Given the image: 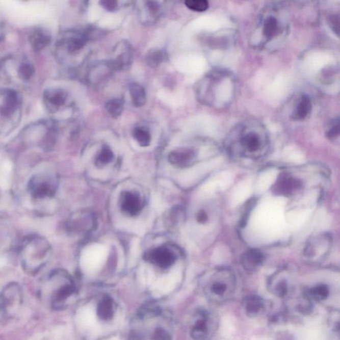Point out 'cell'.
<instances>
[{
  "label": "cell",
  "mask_w": 340,
  "mask_h": 340,
  "mask_svg": "<svg viewBox=\"0 0 340 340\" xmlns=\"http://www.w3.org/2000/svg\"><path fill=\"white\" fill-rule=\"evenodd\" d=\"M21 247V261L28 273H36L45 266L50 253V246L45 239L40 236L30 237Z\"/></svg>",
  "instance_id": "1"
},
{
  "label": "cell",
  "mask_w": 340,
  "mask_h": 340,
  "mask_svg": "<svg viewBox=\"0 0 340 340\" xmlns=\"http://www.w3.org/2000/svg\"><path fill=\"white\" fill-rule=\"evenodd\" d=\"M21 116V100L16 92L0 89V136L7 135L18 125Z\"/></svg>",
  "instance_id": "2"
},
{
  "label": "cell",
  "mask_w": 340,
  "mask_h": 340,
  "mask_svg": "<svg viewBox=\"0 0 340 340\" xmlns=\"http://www.w3.org/2000/svg\"><path fill=\"white\" fill-rule=\"evenodd\" d=\"M28 189L35 199H45L54 196L55 187L49 175L38 174L31 178Z\"/></svg>",
  "instance_id": "3"
},
{
  "label": "cell",
  "mask_w": 340,
  "mask_h": 340,
  "mask_svg": "<svg viewBox=\"0 0 340 340\" xmlns=\"http://www.w3.org/2000/svg\"><path fill=\"white\" fill-rule=\"evenodd\" d=\"M2 304L3 309L8 313L14 312L21 303L22 293L20 286L15 283L8 285L2 292Z\"/></svg>",
  "instance_id": "4"
},
{
  "label": "cell",
  "mask_w": 340,
  "mask_h": 340,
  "mask_svg": "<svg viewBox=\"0 0 340 340\" xmlns=\"http://www.w3.org/2000/svg\"><path fill=\"white\" fill-rule=\"evenodd\" d=\"M147 261L162 269L172 266L175 262L172 252L165 247H158L148 252L145 256Z\"/></svg>",
  "instance_id": "5"
},
{
  "label": "cell",
  "mask_w": 340,
  "mask_h": 340,
  "mask_svg": "<svg viewBox=\"0 0 340 340\" xmlns=\"http://www.w3.org/2000/svg\"><path fill=\"white\" fill-rule=\"evenodd\" d=\"M67 99V94L62 89H49L45 91L43 100L45 107L50 113H55L65 105Z\"/></svg>",
  "instance_id": "6"
},
{
  "label": "cell",
  "mask_w": 340,
  "mask_h": 340,
  "mask_svg": "<svg viewBox=\"0 0 340 340\" xmlns=\"http://www.w3.org/2000/svg\"><path fill=\"white\" fill-rule=\"evenodd\" d=\"M210 313L202 311L192 329V335L196 340H207L210 337V326L212 324Z\"/></svg>",
  "instance_id": "7"
},
{
  "label": "cell",
  "mask_w": 340,
  "mask_h": 340,
  "mask_svg": "<svg viewBox=\"0 0 340 340\" xmlns=\"http://www.w3.org/2000/svg\"><path fill=\"white\" fill-rule=\"evenodd\" d=\"M120 201L122 210L129 216H137L142 210L141 198L136 193H122Z\"/></svg>",
  "instance_id": "8"
},
{
  "label": "cell",
  "mask_w": 340,
  "mask_h": 340,
  "mask_svg": "<svg viewBox=\"0 0 340 340\" xmlns=\"http://www.w3.org/2000/svg\"><path fill=\"white\" fill-rule=\"evenodd\" d=\"M14 67H11L14 70L15 77L20 80L22 83H28L32 80L35 74V68L32 63L27 59H12Z\"/></svg>",
  "instance_id": "9"
},
{
  "label": "cell",
  "mask_w": 340,
  "mask_h": 340,
  "mask_svg": "<svg viewBox=\"0 0 340 340\" xmlns=\"http://www.w3.org/2000/svg\"><path fill=\"white\" fill-rule=\"evenodd\" d=\"M300 186V183L298 179L288 175H282L281 178L276 182L274 190L276 194L288 196L293 194L294 191L299 188Z\"/></svg>",
  "instance_id": "10"
},
{
  "label": "cell",
  "mask_w": 340,
  "mask_h": 340,
  "mask_svg": "<svg viewBox=\"0 0 340 340\" xmlns=\"http://www.w3.org/2000/svg\"><path fill=\"white\" fill-rule=\"evenodd\" d=\"M29 41L35 51H42L51 43V37L41 29H36L30 33Z\"/></svg>",
  "instance_id": "11"
},
{
  "label": "cell",
  "mask_w": 340,
  "mask_h": 340,
  "mask_svg": "<svg viewBox=\"0 0 340 340\" xmlns=\"http://www.w3.org/2000/svg\"><path fill=\"white\" fill-rule=\"evenodd\" d=\"M195 158V152L188 148L177 149L172 151L169 155L170 163L178 166H185Z\"/></svg>",
  "instance_id": "12"
},
{
  "label": "cell",
  "mask_w": 340,
  "mask_h": 340,
  "mask_svg": "<svg viewBox=\"0 0 340 340\" xmlns=\"http://www.w3.org/2000/svg\"><path fill=\"white\" fill-rule=\"evenodd\" d=\"M243 306L250 317H254L264 311L265 302L262 298L258 296L251 295L245 298Z\"/></svg>",
  "instance_id": "13"
},
{
  "label": "cell",
  "mask_w": 340,
  "mask_h": 340,
  "mask_svg": "<svg viewBox=\"0 0 340 340\" xmlns=\"http://www.w3.org/2000/svg\"><path fill=\"white\" fill-rule=\"evenodd\" d=\"M74 292V287L71 283L61 285V286L58 287V289H55L52 292L51 298H50L51 304L54 307L58 308L68 298L71 297Z\"/></svg>",
  "instance_id": "14"
},
{
  "label": "cell",
  "mask_w": 340,
  "mask_h": 340,
  "mask_svg": "<svg viewBox=\"0 0 340 340\" xmlns=\"http://www.w3.org/2000/svg\"><path fill=\"white\" fill-rule=\"evenodd\" d=\"M87 42V37L81 34H72L61 41L59 45H64L68 52L74 53L82 49Z\"/></svg>",
  "instance_id": "15"
},
{
  "label": "cell",
  "mask_w": 340,
  "mask_h": 340,
  "mask_svg": "<svg viewBox=\"0 0 340 340\" xmlns=\"http://www.w3.org/2000/svg\"><path fill=\"white\" fill-rule=\"evenodd\" d=\"M265 256L258 250H250L245 254L243 258V263L247 269L254 270L258 268L263 264Z\"/></svg>",
  "instance_id": "16"
},
{
  "label": "cell",
  "mask_w": 340,
  "mask_h": 340,
  "mask_svg": "<svg viewBox=\"0 0 340 340\" xmlns=\"http://www.w3.org/2000/svg\"><path fill=\"white\" fill-rule=\"evenodd\" d=\"M311 110V102L310 98L306 95H302L299 98L293 113V119L300 120L304 119Z\"/></svg>",
  "instance_id": "17"
},
{
  "label": "cell",
  "mask_w": 340,
  "mask_h": 340,
  "mask_svg": "<svg viewBox=\"0 0 340 340\" xmlns=\"http://www.w3.org/2000/svg\"><path fill=\"white\" fill-rule=\"evenodd\" d=\"M132 100L137 107H143L146 102V93L144 88L139 83H133L129 87Z\"/></svg>",
  "instance_id": "18"
},
{
  "label": "cell",
  "mask_w": 340,
  "mask_h": 340,
  "mask_svg": "<svg viewBox=\"0 0 340 340\" xmlns=\"http://www.w3.org/2000/svg\"><path fill=\"white\" fill-rule=\"evenodd\" d=\"M97 315L100 319L109 320L114 316L113 301L109 297L103 298L97 306Z\"/></svg>",
  "instance_id": "19"
},
{
  "label": "cell",
  "mask_w": 340,
  "mask_h": 340,
  "mask_svg": "<svg viewBox=\"0 0 340 340\" xmlns=\"http://www.w3.org/2000/svg\"><path fill=\"white\" fill-rule=\"evenodd\" d=\"M210 292L217 300L226 299L229 296V286L223 280H216L211 284Z\"/></svg>",
  "instance_id": "20"
},
{
  "label": "cell",
  "mask_w": 340,
  "mask_h": 340,
  "mask_svg": "<svg viewBox=\"0 0 340 340\" xmlns=\"http://www.w3.org/2000/svg\"><path fill=\"white\" fill-rule=\"evenodd\" d=\"M278 22L277 19L273 16H269L265 19L263 23V32L267 38L271 39L276 36L278 32Z\"/></svg>",
  "instance_id": "21"
},
{
  "label": "cell",
  "mask_w": 340,
  "mask_h": 340,
  "mask_svg": "<svg viewBox=\"0 0 340 340\" xmlns=\"http://www.w3.org/2000/svg\"><path fill=\"white\" fill-rule=\"evenodd\" d=\"M242 143L249 152H256L260 146L259 136L254 133H248L243 138Z\"/></svg>",
  "instance_id": "22"
},
{
  "label": "cell",
  "mask_w": 340,
  "mask_h": 340,
  "mask_svg": "<svg viewBox=\"0 0 340 340\" xmlns=\"http://www.w3.org/2000/svg\"><path fill=\"white\" fill-rule=\"evenodd\" d=\"M124 103L120 98H114L105 104L107 113L113 118L119 117L123 111Z\"/></svg>",
  "instance_id": "23"
},
{
  "label": "cell",
  "mask_w": 340,
  "mask_h": 340,
  "mask_svg": "<svg viewBox=\"0 0 340 340\" xmlns=\"http://www.w3.org/2000/svg\"><path fill=\"white\" fill-rule=\"evenodd\" d=\"M330 291L326 285H317L309 290L308 297L316 301H322L328 297Z\"/></svg>",
  "instance_id": "24"
},
{
  "label": "cell",
  "mask_w": 340,
  "mask_h": 340,
  "mask_svg": "<svg viewBox=\"0 0 340 340\" xmlns=\"http://www.w3.org/2000/svg\"><path fill=\"white\" fill-rule=\"evenodd\" d=\"M164 59V52L159 49L151 50L147 54L146 56L147 65L152 68L159 67L163 62Z\"/></svg>",
  "instance_id": "25"
},
{
  "label": "cell",
  "mask_w": 340,
  "mask_h": 340,
  "mask_svg": "<svg viewBox=\"0 0 340 340\" xmlns=\"http://www.w3.org/2000/svg\"><path fill=\"white\" fill-rule=\"evenodd\" d=\"M134 137L140 146L147 147L150 144L151 135L149 131L143 127H138L134 131Z\"/></svg>",
  "instance_id": "26"
},
{
  "label": "cell",
  "mask_w": 340,
  "mask_h": 340,
  "mask_svg": "<svg viewBox=\"0 0 340 340\" xmlns=\"http://www.w3.org/2000/svg\"><path fill=\"white\" fill-rule=\"evenodd\" d=\"M113 152L107 145L103 146L101 151L96 158V164L98 167H102L107 165L113 159Z\"/></svg>",
  "instance_id": "27"
},
{
  "label": "cell",
  "mask_w": 340,
  "mask_h": 340,
  "mask_svg": "<svg viewBox=\"0 0 340 340\" xmlns=\"http://www.w3.org/2000/svg\"><path fill=\"white\" fill-rule=\"evenodd\" d=\"M185 4L190 10L194 12H203L209 8V2L205 0H188Z\"/></svg>",
  "instance_id": "28"
},
{
  "label": "cell",
  "mask_w": 340,
  "mask_h": 340,
  "mask_svg": "<svg viewBox=\"0 0 340 340\" xmlns=\"http://www.w3.org/2000/svg\"><path fill=\"white\" fill-rule=\"evenodd\" d=\"M339 135V119L335 120L331 124L330 128L327 132L326 135L330 139H333L338 137Z\"/></svg>",
  "instance_id": "29"
},
{
  "label": "cell",
  "mask_w": 340,
  "mask_h": 340,
  "mask_svg": "<svg viewBox=\"0 0 340 340\" xmlns=\"http://www.w3.org/2000/svg\"><path fill=\"white\" fill-rule=\"evenodd\" d=\"M289 291L288 284L285 281L280 282L276 285L274 292L279 297H284Z\"/></svg>",
  "instance_id": "30"
},
{
  "label": "cell",
  "mask_w": 340,
  "mask_h": 340,
  "mask_svg": "<svg viewBox=\"0 0 340 340\" xmlns=\"http://www.w3.org/2000/svg\"><path fill=\"white\" fill-rule=\"evenodd\" d=\"M160 313V309L157 307L146 306V308H142L140 310V315L142 317H152L153 316H156Z\"/></svg>",
  "instance_id": "31"
},
{
  "label": "cell",
  "mask_w": 340,
  "mask_h": 340,
  "mask_svg": "<svg viewBox=\"0 0 340 340\" xmlns=\"http://www.w3.org/2000/svg\"><path fill=\"white\" fill-rule=\"evenodd\" d=\"M153 340H171L170 335L162 328L155 329L153 335Z\"/></svg>",
  "instance_id": "32"
},
{
  "label": "cell",
  "mask_w": 340,
  "mask_h": 340,
  "mask_svg": "<svg viewBox=\"0 0 340 340\" xmlns=\"http://www.w3.org/2000/svg\"><path fill=\"white\" fill-rule=\"evenodd\" d=\"M100 4L103 8L109 12H113L115 10L118 6V2L115 0H102L100 2Z\"/></svg>",
  "instance_id": "33"
},
{
  "label": "cell",
  "mask_w": 340,
  "mask_h": 340,
  "mask_svg": "<svg viewBox=\"0 0 340 340\" xmlns=\"http://www.w3.org/2000/svg\"><path fill=\"white\" fill-rule=\"evenodd\" d=\"M146 5L149 11H150V12H152V14H156V13L159 12L160 5L157 2H146Z\"/></svg>",
  "instance_id": "34"
},
{
  "label": "cell",
  "mask_w": 340,
  "mask_h": 340,
  "mask_svg": "<svg viewBox=\"0 0 340 340\" xmlns=\"http://www.w3.org/2000/svg\"><path fill=\"white\" fill-rule=\"evenodd\" d=\"M208 216L207 214H206L205 212L204 211H201L199 212V214L197 216V222L200 223H205L206 221H207Z\"/></svg>",
  "instance_id": "35"
}]
</instances>
